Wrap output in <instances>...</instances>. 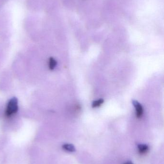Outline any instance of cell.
Returning a JSON list of instances; mask_svg holds the SVG:
<instances>
[{
    "label": "cell",
    "mask_w": 164,
    "mask_h": 164,
    "mask_svg": "<svg viewBox=\"0 0 164 164\" xmlns=\"http://www.w3.org/2000/svg\"><path fill=\"white\" fill-rule=\"evenodd\" d=\"M132 103L135 108L136 115L138 118H140L142 117L143 113V108L142 105L136 100H133Z\"/></svg>",
    "instance_id": "7a4b0ae2"
},
{
    "label": "cell",
    "mask_w": 164,
    "mask_h": 164,
    "mask_svg": "<svg viewBox=\"0 0 164 164\" xmlns=\"http://www.w3.org/2000/svg\"><path fill=\"white\" fill-rule=\"evenodd\" d=\"M62 148L65 150L69 152H74L76 151V148L74 145L70 144H65L62 146Z\"/></svg>",
    "instance_id": "3957f363"
},
{
    "label": "cell",
    "mask_w": 164,
    "mask_h": 164,
    "mask_svg": "<svg viewBox=\"0 0 164 164\" xmlns=\"http://www.w3.org/2000/svg\"><path fill=\"white\" fill-rule=\"evenodd\" d=\"M18 111V101L16 97L11 98L5 108L4 114L5 117L10 118L16 114Z\"/></svg>",
    "instance_id": "6da1fadb"
},
{
    "label": "cell",
    "mask_w": 164,
    "mask_h": 164,
    "mask_svg": "<svg viewBox=\"0 0 164 164\" xmlns=\"http://www.w3.org/2000/svg\"><path fill=\"white\" fill-rule=\"evenodd\" d=\"M57 62L54 58L51 57L49 59L48 61V66L51 70H53L57 66Z\"/></svg>",
    "instance_id": "5b68a950"
},
{
    "label": "cell",
    "mask_w": 164,
    "mask_h": 164,
    "mask_svg": "<svg viewBox=\"0 0 164 164\" xmlns=\"http://www.w3.org/2000/svg\"><path fill=\"white\" fill-rule=\"evenodd\" d=\"M104 103V100L103 99H99L97 100L94 101L92 104V107L93 108L100 106Z\"/></svg>",
    "instance_id": "8992f818"
},
{
    "label": "cell",
    "mask_w": 164,
    "mask_h": 164,
    "mask_svg": "<svg viewBox=\"0 0 164 164\" xmlns=\"http://www.w3.org/2000/svg\"><path fill=\"white\" fill-rule=\"evenodd\" d=\"M123 164H133L132 163V162L128 161L126 162V163H124Z\"/></svg>",
    "instance_id": "52a82bcc"
},
{
    "label": "cell",
    "mask_w": 164,
    "mask_h": 164,
    "mask_svg": "<svg viewBox=\"0 0 164 164\" xmlns=\"http://www.w3.org/2000/svg\"><path fill=\"white\" fill-rule=\"evenodd\" d=\"M138 148L139 153L142 154L146 153L149 150V147L145 144H138Z\"/></svg>",
    "instance_id": "277c9868"
}]
</instances>
